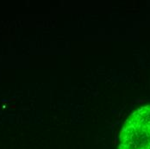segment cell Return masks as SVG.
<instances>
[{
	"label": "cell",
	"instance_id": "1",
	"mask_svg": "<svg viewBox=\"0 0 150 149\" xmlns=\"http://www.w3.org/2000/svg\"><path fill=\"white\" fill-rule=\"evenodd\" d=\"M118 149H150V105L129 117L121 130Z\"/></svg>",
	"mask_w": 150,
	"mask_h": 149
}]
</instances>
